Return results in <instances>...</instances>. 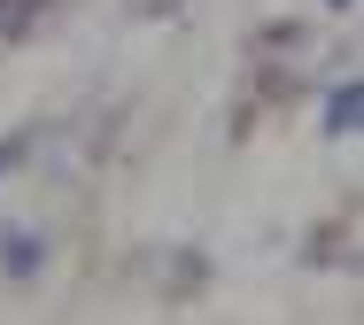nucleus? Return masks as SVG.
<instances>
[{
    "instance_id": "obj_1",
    "label": "nucleus",
    "mask_w": 364,
    "mask_h": 325,
    "mask_svg": "<svg viewBox=\"0 0 364 325\" xmlns=\"http://www.w3.org/2000/svg\"><path fill=\"white\" fill-rule=\"evenodd\" d=\"M39 263H47V241H39V233H23V225L0 233V271H8V279H39Z\"/></svg>"
},
{
    "instance_id": "obj_2",
    "label": "nucleus",
    "mask_w": 364,
    "mask_h": 325,
    "mask_svg": "<svg viewBox=\"0 0 364 325\" xmlns=\"http://www.w3.org/2000/svg\"><path fill=\"white\" fill-rule=\"evenodd\" d=\"M357 109H364V85L349 78L333 101H326V132H357Z\"/></svg>"
},
{
    "instance_id": "obj_3",
    "label": "nucleus",
    "mask_w": 364,
    "mask_h": 325,
    "mask_svg": "<svg viewBox=\"0 0 364 325\" xmlns=\"http://www.w3.org/2000/svg\"><path fill=\"white\" fill-rule=\"evenodd\" d=\"M23 148H31V132H16V140H0V170H8L16 155H23Z\"/></svg>"
},
{
    "instance_id": "obj_4",
    "label": "nucleus",
    "mask_w": 364,
    "mask_h": 325,
    "mask_svg": "<svg viewBox=\"0 0 364 325\" xmlns=\"http://www.w3.org/2000/svg\"><path fill=\"white\" fill-rule=\"evenodd\" d=\"M341 8H349V0H341Z\"/></svg>"
}]
</instances>
